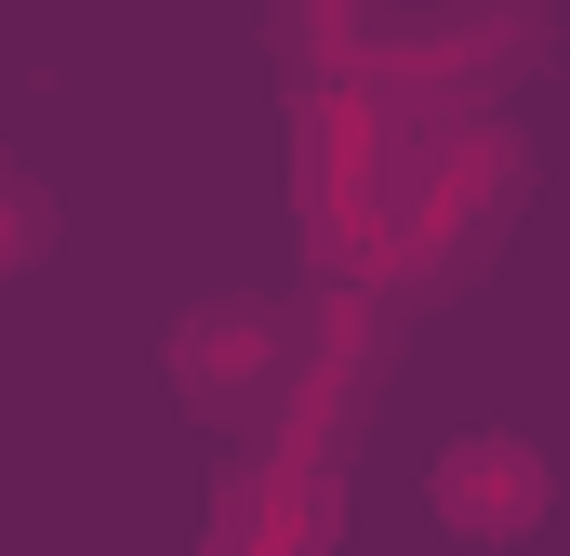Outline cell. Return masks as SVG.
<instances>
[{
    "mask_svg": "<svg viewBox=\"0 0 570 556\" xmlns=\"http://www.w3.org/2000/svg\"><path fill=\"white\" fill-rule=\"evenodd\" d=\"M544 53H558V13L544 0H438L412 27H385V40H345V93L385 107L399 133H451V120H478Z\"/></svg>",
    "mask_w": 570,
    "mask_h": 556,
    "instance_id": "1",
    "label": "cell"
},
{
    "mask_svg": "<svg viewBox=\"0 0 570 556\" xmlns=\"http://www.w3.org/2000/svg\"><path fill=\"white\" fill-rule=\"evenodd\" d=\"M518 186H531V159H518V133H504V120H451V133H412V146H399V172H385L372 278H399V291H438L451 266H478V252L504 239Z\"/></svg>",
    "mask_w": 570,
    "mask_h": 556,
    "instance_id": "2",
    "label": "cell"
},
{
    "mask_svg": "<svg viewBox=\"0 0 570 556\" xmlns=\"http://www.w3.org/2000/svg\"><path fill=\"white\" fill-rule=\"evenodd\" d=\"M399 120L358 107L345 80H305L292 93V212H305V252L345 278L372 266V226H385V172H399Z\"/></svg>",
    "mask_w": 570,
    "mask_h": 556,
    "instance_id": "3",
    "label": "cell"
},
{
    "mask_svg": "<svg viewBox=\"0 0 570 556\" xmlns=\"http://www.w3.org/2000/svg\"><path fill=\"white\" fill-rule=\"evenodd\" d=\"M292 345H305V331H292V305L213 291V305H186V318H173V345H159V358H173V385H186L213 424H266V411H279V385H292Z\"/></svg>",
    "mask_w": 570,
    "mask_h": 556,
    "instance_id": "4",
    "label": "cell"
},
{
    "mask_svg": "<svg viewBox=\"0 0 570 556\" xmlns=\"http://www.w3.org/2000/svg\"><path fill=\"white\" fill-rule=\"evenodd\" d=\"M544 504H558V477L531 437H451L438 450V517L464 544H518V530H544Z\"/></svg>",
    "mask_w": 570,
    "mask_h": 556,
    "instance_id": "5",
    "label": "cell"
},
{
    "mask_svg": "<svg viewBox=\"0 0 570 556\" xmlns=\"http://www.w3.org/2000/svg\"><path fill=\"white\" fill-rule=\"evenodd\" d=\"M332 464H266L253 490H226L213 517V556H332Z\"/></svg>",
    "mask_w": 570,
    "mask_h": 556,
    "instance_id": "6",
    "label": "cell"
},
{
    "mask_svg": "<svg viewBox=\"0 0 570 556\" xmlns=\"http://www.w3.org/2000/svg\"><path fill=\"white\" fill-rule=\"evenodd\" d=\"M40 239H53V199H40V186H27V172H0V278L27 266V252H40Z\"/></svg>",
    "mask_w": 570,
    "mask_h": 556,
    "instance_id": "7",
    "label": "cell"
}]
</instances>
